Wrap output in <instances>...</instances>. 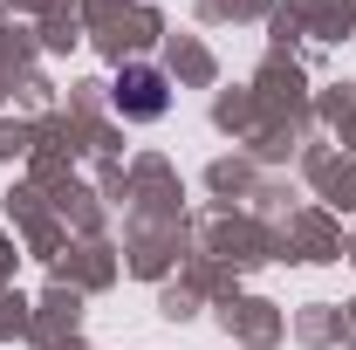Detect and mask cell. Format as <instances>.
I'll return each mask as SVG.
<instances>
[{"label":"cell","mask_w":356,"mask_h":350,"mask_svg":"<svg viewBox=\"0 0 356 350\" xmlns=\"http://www.w3.org/2000/svg\"><path fill=\"white\" fill-rule=\"evenodd\" d=\"M117 89H131V110H137V117H151V110L165 103V96H158V76H151V69H131V76H124Z\"/></svg>","instance_id":"cell-1"}]
</instances>
